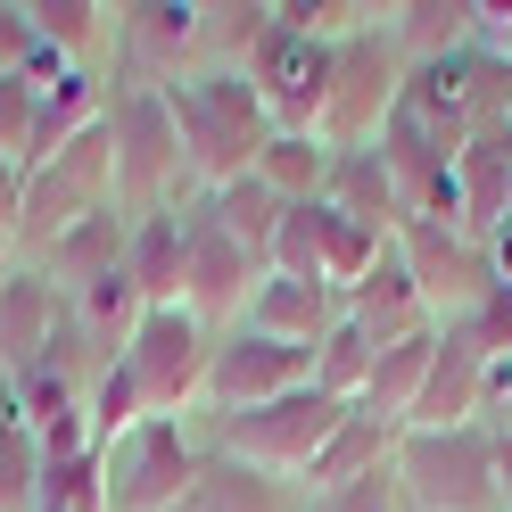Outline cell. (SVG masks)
I'll list each match as a JSON object with an SVG mask.
<instances>
[{"label": "cell", "mask_w": 512, "mask_h": 512, "mask_svg": "<svg viewBox=\"0 0 512 512\" xmlns=\"http://www.w3.org/2000/svg\"><path fill=\"white\" fill-rule=\"evenodd\" d=\"M240 75L256 83L273 133H314V124H323V91H331V34H314V25H298V17L273 9L265 42H256V58H248Z\"/></svg>", "instance_id": "ba28073f"}, {"label": "cell", "mask_w": 512, "mask_h": 512, "mask_svg": "<svg viewBox=\"0 0 512 512\" xmlns=\"http://www.w3.org/2000/svg\"><path fill=\"white\" fill-rule=\"evenodd\" d=\"M42 512H108L100 446H91V455H58V463H42Z\"/></svg>", "instance_id": "f546056e"}, {"label": "cell", "mask_w": 512, "mask_h": 512, "mask_svg": "<svg viewBox=\"0 0 512 512\" xmlns=\"http://www.w3.org/2000/svg\"><path fill=\"white\" fill-rule=\"evenodd\" d=\"M166 116L182 133V166H190L199 190H223V182L256 174V157H265V141H273V116H265V100H256V83L223 75V67L182 75L166 91Z\"/></svg>", "instance_id": "6da1fadb"}, {"label": "cell", "mask_w": 512, "mask_h": 512, "mask_svg": "<svg viewBox=\"0 0 512 512\" xmlns=\"http://www.w3.org/2000/svg\"><path fill=\"white\" fill-rule=\"evenodd\" d=\"M182 256H190V223L182 207H157V215H133V240H124V273L149 306H182Z\"/></svg>", "instance_id": "ffe728a7"}, {"label": "cell", "mask_w": 512, "mask_h": 512, "mask_svg": "<svg viewBox=\"0 0 512 512\" xmlns=\"http://www.w3.org/2000/svg\"><path fill=\"white\" fill-rule=\"evenodd\" d=\"M389 471H397V488H405V512H504L488 422H463V430H405L397 455H389Z\"/></svg>", "instance_id": "8992f818"}, {"label": "cell", "mask_w": 512, "mask_h": 512, "mask_svg": "<svg viewBox=\"0 0 512 512\" xmlns=\"http://www.w3.org/2000/svg\"><path fill=\"white\" fill-rule=\"evenodd\" d=\"M290 389H314V356L290 339H265V331H223L215 356H207V397L199 413H248V405H273Z\"/></svg>", "instance_id": "7c38bea8"}, {"label": "cell", "mask_w": 512, "mask_h": 512, "mask_svg": "<svg viewBox=\"0 0 512 512\" xmlns=\"http://www.w3.org/2000/svg\"><path fill=\"white\" fill-rule=\"evenodd\" d=\"M34 25L67 67L108 75V58H116V9L108 0H34Z\"/></svg>", "instance_id": "d4e9b609"}, {"label": "cell", "mask_w": 512, "mask_h": 512, "mask_svg": "<svg viewBox=\"0 0 512 512\" xmlns=\"http://www.w3.org/2000/svg\"><path fill=\"white\" fill-rule=\"evenodd\" d=\"M339 323V290L331 281H298V273H265L256 281V298H248V331H265V339H290V347H323Z\"/></svg>", "instance_id": "5bb4252c"}, {"label": "cell", "mask_w": 512, "mask_h": 512, "mask_svg": "<svg viewBox=\"0 0 512 512\" xmlns=\"http://www.w3.org/2000/svg\"><path fill=\"white\" fill-rule=\"evenodd\" d=\"M430 356H438V323L430 331H413V339H389L372 356V380H364V413H380V422H413V397H422V380H430Z\"/></svg>", "instance_id": "cb8c5ba5"}, {"label": "cell", "mask_w": 512, "mask_h": 512, "mask_svg": "<svg viewBox=\"0 0 512 512\" xmlns=\"http://www.w3.org/2000/svg\"><path fill=\"white\" fill-rule=\"evenodd\" d=\"M215 339L223 331H207L190 306H149L141 331H133V347H124V372L141 380V405L149 413H199Z\"/></svg>", "instance_id": "52a82bcc"}, {"label": "cell", "mask_w": 512, "mask_h": 512, "mask_svg": "<svg viewBox=\"0 0 512 512\" xmlns=\"http://www.w3.org/2000/svg\"><path fill=\"white\" fill-rule=\"evenodd\" d=\"M124 240H133V215H124V207H100V215H83L34 273H50L58 290H83V281H100V273L124 265Z\"/></svg>", "instance_id": "603a6c76"}, {"label": "cell", "mask_w": 512, "mask_h": 512, "mask_svg": "<svg viewBox=\"0 0 512 512\" xmlns=\"http://www.w3.org/2000/svg\"><path fill=\"white\" fill-rule=\"evenodd\" d=\"M397 422H380V413H364V405H347L339 413V430L323 438V455L306 463V479L298 488L306 496H323V488H339V479H364V471H389V455H397Z\"/></svg>", "instance_id": "ac0fdd59"}, {"label": "cell", "mask_w": 512, "mask_h": 512, "mask_svg": "<svg viewBox=\"0 0 512 512\" xmlns=\"http://www.w3.org/2000/svg\"><path fill=\"white\" fill-rule=\"evenodd\" d=\"M182 223H190V256H182V306L199 314L207 331H240L248 323V298H256V281H265L273 265L265 256H248L223 223L207 215V199H190L182 207Z\"/></svg>", "instance_id": "9c48e42d"}, {"label": "cell", "mask_w": 512, "mask_h": 512, "mask_svg": "<svg viewBox=\"0 0 512 512\" xmlns=\"http://www.w3.org/2000/svg\"><path fill=\"white\" fill-rule=\"evenodd\" d=\"M9 273H17V256H9V248H0V281H9Z\"/></svg>", "instance_id": "ab89813d"}, {"label": "cell", "mask_w": 512, "mask_h": 512, "mask_svg": "<svg viewBox=\"0 0 512 512\" xmlns=\"http://www.w3.org/2000/svg\"><path fill=\"white\" fill-rule=\"evenodd\" d=\"M372 356H380V339L364 331V323H331V339L314 347V389L323 397H339V405H356L364 397V380H372Z\"/></svg>", "instance_id": "f1b7e54d"}, {"label": "cell", "mask_w": 512, "mask_h": 512, "mask_svg": "<svg viewBox=\"0 0 512 512\" xmlns=\"http://www.w3.org/2000/svg\"><path fill=\"white\" fill-rule=\"evenodd\" d=\"M207 215L232 232L248 256H265L273 265V232H281V215H290V199H273L256 174H240V182H223V190H207Z\"/></svg>", "instance_id": "83f0119b"}, {"label": "cell", "mask_w": 512, "mask_h": 512, "mask_svg": "<svg viewBox=\"0 0 512 512\" xmlns=\"http://www.w3.org/2000/svg\"><path fill=\"white\" fill-rule=\"evenodd\" d=\"M100 471H108V512H174L207 471V438H199V413H149L124 438L100 446Z\"/></svg>", "instance_id": "277c9868"}, {"label": "cell", "mask_w": 512, "mask_h": 512, "mask_svg": "<svg viewBox=\"0 0 512 512\" xmlns=\"http://www.w3.org/2000/svg\"><path fill=\"white\" fill-rule=\"evenodd\" d=\"M174 512H306V488H298V479H265V471H248V463L207 455L199 488H190Z\"/></svg>", "instance_id": "44dd1931"}, {"label": "cell", "mask_w": 512, "mask_h": 512, "mask_svg": "<svg viewBox=\"0 0 512 512\" xmlns=\"http://www.w3.org/2000/svg\"><path fill=\"white\" fill-rule=\"evenodd\" d=\"M42 58V25H34V0H0V75H25Z\"/></svg>", "instance_id": "836d02e7"}, {"label": "cell", "mask_w": 512, "mask_h": 512, "mask_svg": "<svg viewBox=\"0 0 512 512\" xmlns=\"http://www.w3.org/2000/svg\"><path fill=\"white\" fill-rule=\"evenodd\" d=\"M34 116H42V91L25 83V75H0V157H17V166H25V149H34Z\"/></svg>", "instance_id": "d6a6232c"}, {"label": "cell", "mask_w": 512, "mask_h": 512, "mask_svg": "<svg viewBox=\"0 0 512 512\" xmlns=\"http://www.w3.org/2000/svg\"><path fill=\"white\" fill-rule=\"evenodd\" d=\"M306 512H405L397 471H364V479H339V488L306 496Z\"/></svg>", "instance_id": "1f68e13d"}, {"label": "cell", "mask_w": 512, "mask_h": 512, "mask_svg": "<svg viewBox=\"0 0 512 512\" xmlns=\"http://www.w3.org/2000/svg\"><path fill=\"white\" fill-rule=\"evenodd\" d=\"M67 323V290H58L50 273L34 265H17L9 281H0V372H17V364H34L50 331Z\"/></svg>", "instance_id": "2e32d148"}, {"label": "cell", "mask_w": 512, "mask_h": 512, "mask_svg": "<svg viewBox=\"0 0 512 512\" xmlns=\"http://www.w3.org/2000/svg\"><path fill=\"white\" fill-rule=\"evenodd\" d=\"M108 141H116V207L124 215L207 199L182 166V133L166 116V91H108Z\"/></svg>", "instance_id": "5b68a950"}, {"label": "cell", "mask_w": 512, "mask_h": 512, "mask_svg": "<svg viewBox=\"0 0 512 512\" xmlns=\"http://www.w3.org/2000/svg\"><path fill=\"white\" fill-rule=\"evenodd\" d=\"M389 34L405 50V67H438V58L471 50V0H397Z\"/></svg>", "instance_id": "484cf974"}, {"label": "cell", "mask_w": 512, "mask_h": 512, "mask_svg": "<svg viewBox=\"0 0 512 512\" xmlns=\"http://www.w3.org/2000/svg\"><path fill=\"white\" fill-rule=\"evenodd\" d=\"M83 413H91V446L124 438L133 422H149V405H141V380L124 372V364H108V372H100V380L83 389Z\"/></svg>", "instance_id": "4dcf8cb0"}, {"label": "cell", "mask_w": 512, "mask_h": 512, "mask_svg": "<svg viewBox=\"0 0 512 512\" xmlns=\"http://www.w3.org/2000/svg\"><path fill=\"white\" fill-rule=\"evenodd\" d=\"M479 248H488V273H496V290H512V215H504V223H496V232L479 240Z\"/></svg>", "instance_id": "74e56055"}, {"label": "cell", "mask_w": 512, "mask_h": 512, "mask_svg": "<svg viewBox=\"0 0 512 512\" xmlns=\"http://www.w3.org/2000/svg\"><path fill=\"white\" fill-rule=\"evenodd\" d=\"M397 256L413 273V290H422L430 323H463L496 298V273H488V248L455 223H397Z\"/></svg>", "instance_id": "30bf717a"}, {"label": "cell", "mask_w": 512, "mask_h": 512, "mask_svg": "<svg viewBox=\"0 0 512 512\" xmlns=\"http://www.w3.org/2000/svg\"><path fill=\"white\" fill-rule=\"evenodd\" d=\"M389 9L331 42V91H323V124H314L331 149H380V133H389V116L405 100V50L389 34Z\"/></svg>", "instance_id": "7a4b0ae2"}, {"label": "cell", "mask_w": 512, "mask_h": 512, "mask_svg": "<svg viewBox=\"0 0 512 512\" xmlns=\"http://www.w3.org/2000/svg\"><path fill=\"white\" fill-rule=\"evenodd\" d=\"M488 364L496 356L463 323H438V356H430V380H422V397H413L405 430H463V422H479V405H488Z\"/></svg>", "instance_id": "4fadbf2b"}, {"label": "cell", "mask_w": 512, "mask_h": 512, "mask_svg": "<svg viewBox=\"0 0 512 512\" xmlns=\"http://www.w3.org/2000/svg\"><path fill=\"white\" fill-rule=\"evenodd\" d=\"M331 141L323 133H273L265 141V157H256V182H265L273 190V199H323V182H331Z\"/></svg>", "instance_id": "4316f807"}, {"label": "cell", "mask_w": 512, "mask_h": 512, "mask_svg": "<svg viewBox=\"0 0 512 512\" xmlns=\"http://www.w3.org/2000/svg\"><path fill=\"white\" fill-rule=\"evenodd\" d=\"M17 207H25V166H17V157H0V248L17 240Z\"/></svg>", "instance_id": "d590c367"}, {"label": "cell", "mask_w": 512, "mask_h": 512, "mask_svg": "<svg viewBox=\"0 0 512 512\" xmlns=\"http://www.w3.org/2000/svg\"><path fill=\"white\" fill-rule=\"evenodd\" d=\"M488 438H496V496L512 512V430H488Z\"/></svg>", "instance_id": "f35d334b"}, {"label": "cell", "mask_w": 512, "mask_h": 512, "mask_svg": "<svg viewBox=\"0 0 512 512\" xmlns=\"http://www.w3.org/2000/svg\"><path fill=\"white\" fill-rule=\"evenodd\" d=\"M323 207L347 215V223H364V232H380V240H397V223H405L397 182H389V166H380V149H339V157H331Z\"/></svg>", "instance_id": "d6986e66"}, {"label": "cell", "mask_w": 512, "mask_h": 512, "mask_svg": "<svg viewBox=\"0 0 512 512\" xmlns=\"http://www.w3.org/2000/svg\"><path fill=\"white\" fill-rule=\"evenodd\" d=\"M265 25H273V0H199V42H190V75H240L256 42H265Z\"/></svg>", "instance_id": "7402d4cb"}, {"label": "cell", "mask_w": 512, "mask_h": 512, "mask_svg": "<svg viewBox=\"0 0 512 512\" xmlns=\"http://www.w3.org/2000/svg\"><path fill=\"white\" fill-rule=\"evenodd\" d=\"M455 207H463V232L471 240H488L496 223L512 215V124H504V133L463 141V157H455Z\"/></svg>", "instance_id": "e0dca14e"}, {"label": "cell", "mask_w": 512, "mask_h": 512, "mask_svg": "<svg viewBox=\"0 0 512 512\" xmlns=\"http://www.w3.org/2000/svg\"><path fill=\"white\" fill-rule=\"evenodd\" d=\"M339 314H347V323H364L380 347H389V339H413V331H430V306H422V290H413V273H405L397 240L380 248V265L356 281V290H339Z\"/></svg>", "instance_id": "9a60e30c"}, {"label": "cell", "mask_w": 512, "mask_h": 512, "mask_svg": "<svg viewBox=\"0 0 512 512\" xmlns=\"http://www.w3.org/2000/svg\"><path fill=\"white\" fill-rule=\"evenodd\" d=\"M190 42H199V0H124L108 91H174L190 75Z\"/></svg>", "instance_id": "8fae6325"}, {"label": "cell", "mask_w": 512, "mask_h": 512, "mask_svg": "<svg viewBox=\"0 0 512 512\" xmlns=\"http://www.w3.org/2000/svg\"><path fill=\"white\" fill-rule=\"evenodd\" d=\"M17 438H34V430H25V405H17V380L0 372V455H9Z\"/></svg>", "instance_id": "8d00e7d4"}, {"label": "cell", "mask_w": 512, "mask_h": 512, "mask_svg": "<svg viewBox=\"0 0 512 512\" xmlns=\"http://www.w3.org/2000/svg\"><path fill=\"white\" fill-rule=\"evenodd\" d=\"M479 422H488V430H512V356L488 364V405H479Z\"/></svg>", "instance_id": "e575fe53"}, {"label": "cell", "mask_w": 512, "mask_h": 512, "mask_svg": "<svg viewBox=\"0 0 512 512\" xmlns=\"http://www.w3.org/2000/svg\"><path fill=\"white\" fill-rule=\"evenodd\" d=\"M339 413L347 405L323 397V389H290V397L248 405V413H199V438L223 463H248L265 479H306V463L323 455V438L339 430Z\"/></svg>", "instance_id": "3957f363"}]
</instances>
